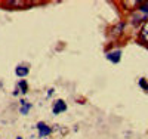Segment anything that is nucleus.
I'll return each instance as SVG.
<instances>
[{"label":"nucleus","instance_id":"5","mask_svg":"<svg viewBox=\"0 0 148 139\" xmlns=\"http://www.w3.org/2000/svg\"><path fill=\"white\" fill-rule=\"evenodd\" d=\"M21 105H22V107H21V114H24V116H25V114H28L30 108L33 107L31 104H27V101H24V99L21 101Z\"/></svg>","mask_w":148,"mask_h":139},{"label":"nucleus","instance_id":"11","mask_svg":"<svg viewBox=\"0 0 148 139\" xmlns=\"http://www.w3.org/2000/svg\"><path fill=\"white\" fill-rule=\"evenodd\" d=\"M142 19H144V16H139V21H142ZM133 22H135V24H138V15H135V16H133Z\"/></svg>","mask_w":148,"mask_h":139},{"label":"nucleus","instance_id":"12","mask_svg":"<svg viewBox=\"0 0 148 139\" xmlns=\"http://www.w3.org/2000/svg\"><path fill=\"white\" fill-rule=\"evenodd\" d=\"M16 139H22V138H21V136H18V138H16Z\"/></svg>","mask_w":148,"mask_h":139},{"label":"nucleus","instance_id":"8","mask_svg":"<svg viewBox=\"0 0 148 139\" xmlns=\"http://www.w3.org/2000/svg\"><path fill=\"white\" fill-rule=\"evenodd\" d=\"M139 86L142 87L144 90H148V86H147V81H145V79H139Z\"/></svg>","mask_w":148,"mask_h":139},{"label":"nucleus","instance_id":"1","mask_svg":"<svg viewBox=\"0 0 148 139\" xmlns=\"http://www.w3.org/2000/svg\"><path fill=\"white\" fill-rule=\"evenodd\" d=\"M37 129H39V136H40V138H46V136H49V135L52 133V129L49 127L47 124L42 123V121L37 124Z\"/></svg>","mask_w":148,"mask_h":139},{"label":"nucleus","instance_id":"3","mask_svg":"<svg viewBox=\"0 0 148 139\" xmlns=\"http://www.w3.org/2000/svg\"><path fill=\"white\" fill-rule=\"evenodd\" d=\"M105 56H107V59H108L110 62L117 64V62L120 61V58H121V50H113V52H108Z\"/></svg>","mask_w":148,"mask_h":139},{"label":"nucleus","instance_id":"9","mask_svg":"<svg viewBox=\"0 0 148 139\" xmlns=\"http://www.w3.org/2000/svg\"><path fill=\"white\" fill-rule=\"evenodd\" d=\"M139 10L142 12V14H148V3H145V5L139 6Z\"/></svg>","mask_w":148,"mask_h":139},{"label":"nucleus","instance_id":"10","mask_svg":"<svg viewBox=\"0 0 148 139\" xmlns=\"http://www.w3.org/2000/svg\"><path fill=\"white\" fill-rule=\"evenodd\" d=\"M9 5L10 6H24L25 3H24V2H9Z\"/></svg>","mask_w":148,"mask_h":139},{"label":"nucleus","instance_id":"2","mask_svg":"<svg viewBox=\"0 0 148 139\" xmlns=\"http://www.w3.org/2000/svg\"><path fill=\"white\" fill-rule=\"evenodd\" d=\"M65 111H67V104L62 99H58L53 104V114H61V112H65Z\"/></svg>","mask_w":148,"mask_h":139},{"label":"nucleus","instance_id":"4","mask_svg":"<svg viewBox=\"0 0 148 139\" xmlns=\"http://www.w3.org/2000/svg\"><path fill=\"white\" fill-rule=\"evenodd\" d=\"M28 73H30V70L27 68V67H16L15 68V74L18 75V77H25V75H28Z\"/></svg>","mask_w":148,"mask_h":139},{"label":"nucleus","instance_id":"7","mask_svg":"<svg viewBox=\"0 0 148 139\" xmlns=\"http://www.w3.org/2000/svg\"><path fill=\"white\" fill-rule=\"evenodd\" d=\"M19 87H21V92H24V93H27L28 92V86H27V83H25V80H21L19 81Z\"/></svg>","mask_w":148,"mask_h":139},{"label":"nucleus","instance_id":"6","mask_svg":"<svg viewBox=\"0 0 148 139\" xmlns=\"http://www.w3.org/2000/svg\"><path fill=\"white\" fill-rule=\"evenodd\" d=\"M141 39H142L144 42H147V43H148V21L145 22V25L142 27V31H141Z\"/></svg>","mask_w":148,"mask_h":139}]
</instances>
